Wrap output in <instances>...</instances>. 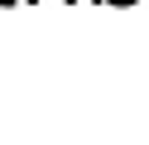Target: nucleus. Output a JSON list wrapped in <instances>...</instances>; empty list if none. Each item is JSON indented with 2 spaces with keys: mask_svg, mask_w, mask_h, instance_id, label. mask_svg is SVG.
Listing matches in <instances>:
<instances>
[]
</instances>
